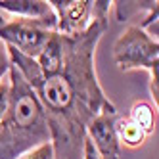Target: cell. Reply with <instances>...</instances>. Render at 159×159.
<instances>
[{
	"mask_svg": "<svg viewBox=\"0 0 159 159\" xmlns=\"http://www.w3.org/2000/svg\"><path fill=\"white\" fill-rule=\"evenodd\" d=\"M107 27V17H92L86 31L61 35V63L54 73H42L35 58L8 46L10 63L44 109L56 159H83L88 123L102 111H117L100 86L94 60Z\"/></svg>",
	"mask_w": 159,
	"mask_h": 159,
	"instance_id": "obj_1",
	"label": "cell"
},
{
	"mask_svg": "<svg viewBox=\"0 0 159 159\" xmlns=\"http://www.w3.org/2000/svg\"><path fill=\"white\" fill-rule=\"evenodd\" d=\"M8 79L10 107L0 121V159H19L52 138L39 98L14 65Z\"/></svg>",
	"mask_w": 159,
	"mask_h": 159,
	"instance_id": "obj_2",
	"label": "cell"
},
{
	"mask_svg": "<svg viewBox=\"0 0 159 159\" xmlns=\"http://www.w3.org/2000/svg\"><path fill=\"white\" fill-rule=\"evenodd\" d=\"M54 31H56L54 12L39 19L31 17L4 19V16H0V40L6 46H12L19 54L29 56V58H37L42 52Z\"/></svg>",
	"mask_w": 159,
	"mask_h": 159,
	"instance_id": "obj_3",
	"label": "cell"
},
{
	"mask_svg": "<svg viewBox=\"0 0 159 159\" xmlns=\"http://www.w3.org/2000/svg\"><path fill=\"white\" fill-rule=\"evenodd\" d=\"M113 60L121 71L146 69L150 73L159 67V42L148 31L132 25L113 44Z\"/></svg>",
	"mask_w": 159,
	"mask_h": 159,
	"instance_id": "obj_4",
	"label": "cell"
},
{
	"mask_svg": "<svg viewBox=\"0 0 159 159\" xmlns=\"http://www.w3.org/2000/svg\"><path fill=\"white\" fill-rule=\"evenodd\" d=\"M48 6L56 16V31L61 35H79L92 21L90 0H50Z\"/></svg>",
	"mask_w": 159,
	"mask_h": 159,
	"instance_id": "obj_5",
	"label": "cell"
},
{
	"mask_svg": "<svg viewBox=\"0 0 159 159\" xmlns=\"http://www.w3.org/2000/svg\"><path fill=\"white\" fill-rule=\"evenodd\" d=\"M117 111H102L86 127V138L92 142L100 159H119L121 144L115 132Z\"/></svg>",
	"mask_w": 159,
	"mask_h": 159,
	"instance_id": "obj_6",
	"label": "cell"
},
{
	"mask_svg": "<svg viewBox=\"0 0 159 159\" xmlns=\"http://www.w3.org/2000/svg\"><path fill=\"white\" fill-rule=\"evenodd\" d=\"M0 12L12 14L14 17H46L52 14V8L44 0H0Z\"/></svg>",
	"mask_w": 159,
	"mask_h": 159,
	"instance_id": "obj_7",
	"label": "cell"
},
{
	"mask_svg": "<svg viewBox=\"0 0 159 159\" xmlns=\"http://www.w3.org/2000/svg\"><path fill=\"white\" fill-rule=\"evenodd\" d=\"M115 132H117V138H119V144L123 142L125 146L129 148H138L146 142V132L134 125L130 119H121L115 123Z\"/></svg>",
	"mask_w": 159,
	"mask_h": 159,
	"instance_id": "obj_8",
	"label": "cell"
},
{
	"mask_svg": "<svg viewBox=\"0 0 159 159\" xmlns=\"http://www.w3.org/2000/svg\"><path fill=\"white\" fill-rule=\"evenodd\" d=\"M129 119L134 125H138L146 134H152L155 130V111L148 102H136L132 106V109H130V117Z\"/></svg>",
	"mask_w": 159,
	"mask_h": 159,
	"instance_id": "obj_9",
	"label": "cell"
},
{
	"mask_svg": "<svg viewBox=\"0 0 159 159\" xmlns=\"http://www.w3.org/2000/svg\"><path fill=\"white\" fill-rule=\"evenodd\" d=\"M115 4V12L119 21H127L134 14H140L142 10H152L159 2H113Z\"/></svg>",
	"mask_w": 159,
	"mask_h": 159,
	"instance_id": "obj_10",
	"label": "cell"
},
{
	"mask_svg": "<svg viewBox=\"0 0 159 159\" xmlns=\"http://www.w3.org/2000/svg\"><path fill=\"white\" fill-rule=\"evenodd\" d=\"M8 107H10V79L4 77L0 81V121L8 113Z\"/></svg>",
	"mask_w": 159,
	"mask_h": 159,
	"instance_id": "obj_11",
	"label": "cell"
},
{
	"mask_svg": "<svg viewBox=\"0 0 159 159\" xmlns=\"http://www.w3.org/2000/svg\"><path fill=\"white\" fill-rule=\"evenodd\" d=\"M19 159H56V157H54L52 144H42V146L35 148L33 152L25 153L23 157H19Z\"/></svg>",
	"mask_w": 159,
	"mask_h": 159,
	"instance_id": "obj_12",
	"label": "cell"
},
{
	"mask_svg": "<svg viewBox=\"0 0 159 159\" xmlns=\"http://www.w3.org/2000/svg\"><path fill=\"white\" fill-rule=\"evenodd\" d=\"M10 67H12V63H10V56H8V46L0 40V81L8 77Z\"/></svg>",
	"mask_w": 159,
	"mask_h": 159,
	"instance_id": "obj_13",
	"label": "cell"
},
{
	"mask_svg": "<svg viewBox=\"0 0 159 159\" xmlns=\"http://www.w3.org/2000/svg\"><path fill=\"white\" fill-rule=\"evenodd\" d=\"M113 2H107V0H98V2H92V17H107L109 10H111Z\"/></svg>",
	"mask_w": 159,
	"mask_h": 159,
	"instance_id": "obj_14",
	"label": "cell"
}]
</instances>
